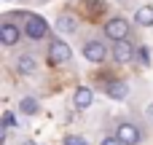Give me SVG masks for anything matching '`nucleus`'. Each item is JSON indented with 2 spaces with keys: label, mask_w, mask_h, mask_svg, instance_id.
<instances>
[{
  "label": "nucleus",
  "mask_w": 153,
  "mask_h": 145,
  "mask_svg": "<svg viewBox=\"0 0 153 145\" xmlns=\"http://www.w3.org/2000/svg\"><path fill=\"white\" fill-rule=\"evenodd\" d=\"M24 32H27V38L40 40V38L48 32V24H46V19L38 16V13H24Z\"/></svg>",
  "instance_id": "1"
},
{
  "label": "nucleus",
  "mask_w": 153,
  "mask_h": 145,
  "mask_svg": "<svg viewBox=\"0 0 153 145\" xmlns=\"http://www.w3.org/2000/svg\"><path fill=\"white\" fill-rule=\"evenodd\" d=\"M105 35H108L110 40H116V43H124V40L129 38V22L121 19V16L108 19V24H105Z\"/></svg>",
  "instance_id": "2"
},
{
  "label": "nucleus",
  "mask_w": 153,
  "mask_h": 145,
  "mask_svg": "<svg viewBox=\"0 0 153 145\" xmlns=\"http://www.w3.org/2000/svg\"><path fill=\"white\" fill-rule=\"evenodd\" d=\"M83 57H86L89 62H102V59L108 57V48H105V43H100V40H86V43H83Z\"/></svg>",
  "instance_id": "3"
},
{
  "label": "nucleus",
  "mask_w": 153,
  "mask_h": 145,
  "mask_svg": "<svg viewBox=\"0 0 153 145\" xmlns=\"http://www.w3.org/2000/svg\"><path fill=\"white\" fill-rule=\"evenodd\" d=\"M116 137H118L124 145H137L140 143V129H137L134 124H121L118 132H116Z\"/></svg>",
  "instance_id": "4"
},
{
  "label": "nucleus",
  "mask_w": 153,
  "mask_h": 145,
  "mask_svg": "<svg viewBox=\"0 0 153 145\" xmlns=\"http://www.w3.org/2000/svg\"><path fill=\"white\" fill-rule=\"evenodd\" d=\"M48 57H51V62H54V65H65V62L70 59V46H67V43H62V40H54V43H51V48H48Z\"/></svg>",
  "instance_id": "5"
},
{
  "label": "nucleus",
  "mask_w": 153,
  "mask_h": 145,
  "mask_svg": "<svg viewBox=\"0 0 153 145\" xmlns=\"http://www.w3.org/2000/svg\"><path fill=\"white\" fill-rule=\"evenodd\" d=\"M113 57H116V62H121V65H126V62H132L134 57H137V51L124 40V43H116V48H113Z\"/></svg>",
  "instance_id": "6"
},
{
  "label": "nucleus",
  "mask_w": 153,
  "mask_h": 145,
  "mask_svg": "<svg viewBox=\"0 0 153 145\" xmlns=\"http://www.w3.org/2000/svg\"><path fill=\"white\" fill-rule=\"evenodd\" d=\"M105 91H108V97H113V100H124V97L129 94V86H126L124 81H108V83H105Z\"/></svg>",
  "instance_id": "7"
},
{
  "label": "nucleus",
  "mask_w": 153,
  "mask_h": 145,
  "mask_svg": "<svg viewBox=\"0 0 153 145\" xmlns=\"http://www.w3.org/2000/svg\"><path fill=\"white\" fill-rule=\"evenodd\" d=\"M91 102H94V94H91V89H89V86H78V89H75V108L86 110Z\"/></svg>",
  "instance_id": "8"
},
{
  "label": "nucleus",
  "mask_w": 153,
  "mask_h": 145,
  "mask_svg": "<svg viewBox=\"0 0 153 145\" xmlns=\"http://www.w3.org/2000/svg\"><path fill=\"white\" fill-rule=\"evenodd\" d=\"M0 40H3V46H13V43L19 40V27L3 24V27H0Z\"/></svg>",
  "instance_id": "9"
},
{
  "label": "nucleus",
  "mask_w": 153,
  "mask_h": 145,
  "mask_svg": "<svg viewBox=\"0 0 153 145\" xmlns=\"http://www.w3.org/2000/svg\"><path fill=\"white\" fill-rule=\"evenodd\" d=\"M75 27H78V22H75L73 13H62V16L56 19V30H59V32H75Z\"/></svg>",
  "instance_id": "10"
},
{
  "label": "nucleus",
  "mask_w": 153,
  "mask_h": 145,
  "mask_svg": "<svg viewBox=\"0 0 153 145\" xmlns=\"http://www.w3.org/2000/svg\"><path fill=\"white\" fill-rule=\"evenodd\" d=\"M137 24H143V27H151L153 24V5L137 8Z\"/></svg>",
  "instance_id": "11"
},
{
  "label": "nucleus",
  "mask_w": 153,
  "mask_h": 145,
  "mask_svg": "<svg viewBox=\"0 0 153 145\" xmlns=\"http://www.w3.org/2000/svg\"><path fill=\"white\" fill-rule=\"evenodd\" d=\"M16 70H19L22 75L35 73V59H32V57H19V59H16Z\"/></svg>",
  "instance_id": "12"
},
{
  "label": "nucleus",
  "mask_w": 153,
  "mask_h": 145,
  "mask_svg": "<svg viewBox=\"0 0 153 145\" xmlns=\"http://www.w3.org/2000/svg\"><path fill=\"white\" fill-rule=\"evenodd\" d=\"M35 110H38V102H35L32 97H24V100H22V113H27V116H32Z\"/></svg>",
  "instance_id": "13"
},
{
  "label": "nucleus",
  "mask_w": 153,
  "mask_h": 145,
  "mask_svg": "<svg viewBox=\"0 0 153 145\" xmlns=\"http://www.w3.org/2000/svg\"><path fill=\"white\" fill-rule=\"evenodd\" d=\"M137 57H140V62H143V65H151V48H145V46H143V48H137Z\"/></svg>",
  "instance_id": "14"
},
{
  "label": "nucleus",
  "mask_w": 153,
  "mask_h": 145,
  "mask_svg": "<svg viewBox=\"0 0 153 145\" xmlns=\"http://www.w3.org/2000/svg\"><path fill=\"white\" fill-rule=\"evenodd\" d=\"M65 145H89V143H86V137H75L73 135V137H65Z\"/></svg>",
  "instance_id": "15"
},
{
  "label": "nucleus",
  "mask_w": 153,
  "mask_h": 145,
  "mask_svg": "<svg viewBox=\"0 0 153 145\" xmlns=\"http://www.w3.org/2000/svg\"><path fill=\"white\" fill-rule=\"evenodd\" d=\"M102 145H124V143H121L118 137H105V140H102Z\"/></svg>",
  "instance_id": "16"
},
{
  "label": "nucleus",
  "mask_w": 153,
  "mask_h": 145,
  "mask_svg": "<svg viewBox=\"0 0 153 145\" xmlns=\"http://www.w3.org/2000/svg\"><path fill=\"white\" fill-rule=\"evenodd\" d=\"M3 121H5V126H16V118H13V113H5V118H3Z\"/></svg>",
  "instance_id": "17"
},
{
  "label": "nucleus",
  "mask_w": 153,
  "mask_h": 145,
  "mask_svg": "<svg viewBox=\"0 0 153 145\" xmlns=\"http://www.w3.org/2000/svg\"><path fill=\"white\" fill-rule=\"evenodd\" d=\"M148 118L153 121V105H148Z\"/></svg>",
  "instance_id": "18"
}]
</instances>
